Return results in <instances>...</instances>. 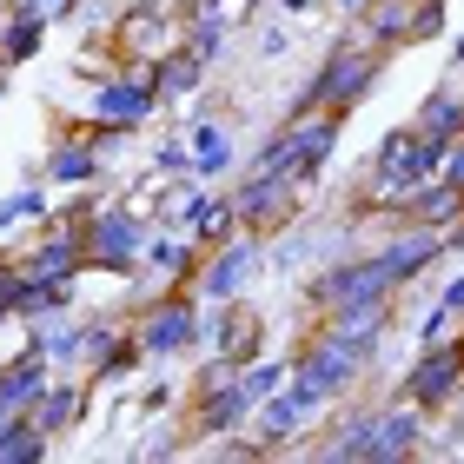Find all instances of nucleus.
Listing matches in <instances>:
<instances>
[{"label":"nucleus","mask_w":464,"mask_h":464,"mask_svg":"<svg viewBox=\"0 0 464 464\" xmlns=\"http://www.w3.org/2000/svg\"><path fill=\"white\" fill-rule=\"evenodd\" d=\"M146 239H153V219H146V206H120V199H107L87 226H80L87 272H107V279H133L140 259H146Z\"/></svg>","instance_id":"3"},{"label":"nucleus","mask_w":464,"mask_h":464,"mask_svg":"<svg viewBox=\"0 0 464 464\" xmlns=\"http://www.w3.org/2000/svg\"><path fill=\"white\" fill-rule=\"evenodd\" d=\"M47 27L53 20H40L27 7H7V20H0V60L7 67H27V60H40V47H47Z\"/></svg>","instance_id":"26"},{"label":"nucleus","mask_w":464,"mask_h":464,"mask_svg":"<svg viewBox=\"0 0 464 464\" xmlns=\"http://www.w3.org/2000/svg\"><path fill=\"white\" fill-rule=\"evenodd\" d=\"M186 146H193V179H206V186H219L232 166H239V133H232L226 120H213V113H199V120H193Z\"/></svg>","instance_id":"19"},{"label":"nucleus","mask_w":464,"mask_h":464,"mask_svg":"<svg viewBox=\"0 0 464 464\" xmlns=\"http://www.w3.org/2000/svg\"><path fill=\"white\" fill-rule=\"evenodd\" d=\"M252 47H259V60H285V53H292V27H279V20H266Z\"/></svg>","instance_id":"37"},{"label":"nucleus","mask_w":464,"mask_h":464,"mask_svg":"<svg viewBox=\"0 0 464 464\" xmlns=\"http://www.w3.org/2000/svg\"><path fill=\"white\" fill-rule=\"evenodd\" d=\"M252 398L246 385H219V392H193V418H186V431H193V445L206 438H226V431H246L252 425Z\"/></svg>","instance_id":"18"},{"label":"nucleus","mask_w":464,"mask_h":464,"mask_svg":"<svg viewBox=\"0 0 464 464\" xmlns=\"http://www.w3.org/2000/svg\"><path fill=\"white\" fill-rule=\"evenodd\" d=\"M146 365H153V358H146V345H140L133 319H126V325L113 332V339H107V352H100L93 365H87V385H93V392H120L126 378H133V372H146Z\"/></svg>","instance_id":"20"},{"label":"nucleus","mask_w":464,"mask_h":464,"mask_svg":"<svg viewBox=\"0 0 464 464\" xmlns=\"http://www.w3.org/2000/svg\"><path fill=\"white\" fill-rule=\"evenodd\" d=\"M153 173H160V179H179V173H193V146H186V140L173 133V140H166L160 153H153Z\"/></svg>","instance_id":"33"},{"label":"nucleus","mask_w":464,"mask_h":464,"mask_svg":"<svg viewBox=\"0 0 464 464\" xmlns=\"http://www.w3.org/2000/svg\"><path fill=\"white\" fill-rule=\"evenodd\" d=\"M47 458H53V438L40 431L27 411L0 425V464H47Z\"/></svg>","instance_id":"27"},{"label":"nucleus","mask_w":464,"mask_h":464,"mask_svg":"<svg viewBox=\"0 0 464 464\" xmlns=\"http://www.w3.org/2000/svg\"><path fill=\"white\" fill-rule=\"evenodd\" d=\"M392 219H418V226H451V219H464V186H451L445 173H438V179H425V186H418V193H411L405 206H398Z\"/></svg>","instance_id":"23"},{"label":"nucleus","mask_w":464,"mask_h":464,"mask_svg":"<svg viewBox=\"0 0 464 464\" xmlns=\"http://www.w3.org/2000/svg\"><path fill=\"white\" fill-rule=\"evenodd\" d=\"M199 352H226V358H259L266 352V319L246 299H213L199 312Z\"/></svg>","instance_id":"11"},{"label":"nucleus","mask_w":464,"mask_h":464,"mask_svg":"<svg viewBox=\"0 0 464 464\" xmlns=\"http://www.w3.org/2000/svg\"><path fill=\"white\" fill-rule=\"evenodd\" d=\"M372 365H378V352H365V345L339 339L332 325H319L299 352H292V378H285V385L325 418V411H339L345 398L365 385V372H372Z\"/></svg>","instance_id":"1"},{"label":"nucleus","mask_w":464,"mask_h":464,"mask_svg":"<svg viewBox=\"0 0 464 464\" xmlns=\"http://www.w3.org/2000/svg\"><path fill=\"white\" fill-rule=\"evenodd\" d=\"M160 113V93H153V67L146 60H126L120 73H107V80H93L87 87V120H107V126H140Z\"/></svg>","instance_id":"9"},{"label":"nucleus","mask_w":464,"mask_h":464,"mask_svg":"<svg viewBox=\"0 0 464 464\" xmlns=\"http://www.w3.org/2000/svg\"><path fill=\"white\" fill-rule=\"evenodd\" d=\"M186 232H193L199 246H219V239H232V232H239L232 193H213V186H206V193H199V206H193V219H186Z\"/></svg>","instance_id":"28"},{"label":"nucleus","mask_w":464,"mask_h":464,"mask_svg":"<svg viewBox=\"0 0 464 464\" xmlns=\"http://www.w3.org/2000/svg\"><path fill=\"white\" fill-rule=\"evenodd\" d=\"M266 272V232H232V239H219V246H206V259H199V279H193V292L206 305L213 299H246L252 292V279Z\"/></svg>","instance_id":"7"},{"label":"nucleus","mask_w":464,"mask_h":464,"mask_svg":"<svg viewBox=\"0 0 464 464\" xmlns=\"http://www.w3.org/2000/svg\"><path fill=\"white\" fill-rule=\"evenodd\" d=\"M392 398L418 405L425 418H445L458 398H464V325L451 332V339H438V345H418V358L398 372Z\"/></svg>","instance_id":"4"},{"label":"nucleus","mask_w":464,"mask_h":464,"mask_svg":"<svg viewBox=\"0 0 464 464\" xmlns=\"http://www.w3.org/2000/svg\"><path fill=\"white\" fill-rule=\"evenodd\" d=\"M173 405H179V385H173V378H153V385L140 392V411H146V418H166Z\"/></svg>","instance_id":"36"},{"label":"nucleus","mask_w":464,"mask_h":464,"mask_svg":"<svg viewBox=\"0 0 464 464\" xmlns=\"http://www.w3.org/2000/svg\"><path fill=\"white\" fill-rule=\"evenodd\" d=\"M438 305H445V312H458V319H464V272H458V279H451L445 292H438Z\"/></svg>","instance_id":"40"},{"label":"nucleus","mask_w":464,"mask_h":464,"mask_svg":"<svg viewBox=\"0 0 464 464\" xmlns=\"http://www.w3.org/2000/svg\"><path fill=\"white\" fill-rule=\"evenodd\" d=\"M411 7H418V0H365L352 20H358V34H365L372 47H392L398 53L411 40Z\"/></svg>","instance_id":"24"},{"label":"nucleus","mask_w":464,"mask_h":464,"mask_svg":"<svg viewBox=\"0 0 464 464\" xmlns=\"http://www.w3.org/2000/svg\"><path fill=\"white\" fill-rule=\"evenodd\" d=\"M7 87H14V80H0V100H7Z\"/></svg>","instance_id":"46"},{"label":"nucleus","mask_w":464,"mask_h":464,"mask_svg":"<svg viewBox=\"0 0 464 464\" xmlns=\"http://www.w3.org/2000/svg\"><path fill=\"white\" fill-rule=\"evenodd\" d=\"M20 279H27V272H20V259H14V252H0V325H7V312H14Z\"/></svg>","instance_id":"38"},{"label":"nucleus","mask_w":464,"mask_h":464,"mask_svg":"<svg viewBox=\"0 0 464 464\" xmlns=\"http://www.w3.org/2000/svg\"><path fill=\"white\" fill-rule=\"evenodd\" d=\"M312 425H325V418L312 411V405H305V398L292 392V385H279V392H266L259 405H252V438H259V445H266V458H279V451H292V445H299V438H305Z\"/></svg>","instance_id":"13"},{"label":"nucleus","mask_w":464,"mask_h":464,"mask_svg":"<svg viewBox=\"0 0 464 464\" xmlns=\"http://www.w3.org/2000/svg\"><path fill=\"white\" fill-rule=\"evenodd\" d=\"M20 332H27V339L53 358V372L87 378V352H93V312L60 305V312H47V319H34V325H20Z\"/></svg>","instance_id":"12"},{"label":"nucleus","mask_w":464,"mask_h":464,"mask_svg":"<svg viewBox=\"0 0 464 464\" xmlns=\"http://www.w3.org/2000/svg\"><path fill=\"white\" fill-rule=\"evenodd\" d=\"M14 259L27 279H87V252H80V232L73 226H53L40 219V232L27 246H14Z\"/></svg>","instance_id":"14"},{"label":"nucleus","mask_w":464,"mask_h":464,"mask_svg":"<svg viewBox=\"0 0 464 464\" xmlns=\"http://www.w3.org/2000/svg\"><path fill=\"white\" fill-rule=\"evenodd\" d=\"M451 67H464V34L451 40Z\"/></svg>","instance_id":"43"},{"label":"nucleus","mask_w":464,"mask_h":464,"mask_svg":"<svg viewBox=\"0 0 464 464\" xmlns=\"http://www.w3.org/2000/svg\"><path fill=\"white\" fill-rule=\"evenodd\" d=\"M325 325L339 332V339H352V345L378 352V345H385V332H398V312H392V299H358V305L325 312Z\"/></svg>","instance_id":"21"},{"label":"nucleus","mask_w":464,"mask_h":464,"mask_svg":"<svg viewBox=\"0 0 464 464\" xmlns=\"http://www.w3.org/2000/svg\"><path fill=\"white\" fill-rule=\"evenodd\" d=\"M53 213V186L47 179H27V186H14L7 199H0V232H14V226H40Z\"/></svg>","instance_id":"29"},{"label":"nucleus","mask_w":464,"mask_h":464,"mask_svg":"<svg viewBox=\"0 0 464 464\" xmlns=\"http://www.w3.org/2000/svg\"><path fill=\"white\" fill-rule=\"evenodd\" d=\"M14 7H27V14H40V20H73L87 0H14Z\"/></svg>","instance_id":"39"},{"label":"nucleus","mask_w":464,"mask_h":464,"mask_svg":"<svg viewBox=\"0 0 464 464\" xmlns=\"http://www.w3.org/2000/svg\"><path fill=\"white\" fill-rule=\"evenodd\" d=\"M87 411H93V385H87V378H67V372H53V378H47V392H40L34 405H27V418L53 438V445L87 425Z\"/></svg>","instance_id":"16"},{"label":"nucleus","mask_w":464,"mask_h":464,"mask_svg":"<svg viewBox=\"0 0 464 464\" xmlns=\"http://www.w3.org/2000/svg\"><path fill=\"white\" fill-rule=\"evenodd\" d=\"M186 40V20H179V0H126V7L113 14V34L107 47L120 60H146L153 67L160 53H173Z\"/></svg>","instance_id":"6"},{"label":"nucleus","mask_w":464,"mask_h":464,"mask_svg":"<svg viewBox=\"0 0 464 464\" xmlns=\"http://www.w3.org/2000/svg\"><path fill=\"white\" fill-rule=\"evenodd\" d=\"M445 252H464V219H451V226H445Z\"/></svg>","instance_id":"42"},{"label":"nucleus","mask_w":464,"mask_h":464,"mask_svg":"<svg viewBox=\"0 0 464 464\" xmlns=\"http://www.w3.org/2000/svg\"><path fill=\"white\" fill-rule=\"evenodd\" d=\"M445 179L464 186V140H451V153H445Z\"/></svg>","instance_id":"41"},{"label":"nucleus","mask_w":464,"mask_h":464,"mask_svg":"<svg viewBox=\"0 0 464 464\" xmlns=\"http://www.w3.org/2000/svg\"><path fill=\"white\" fill-rule=\"evenodd\" d=\"M411 126H418L425 140H445V146H451V140H464V93L438 80V87L425 93V107L411 113Z\"/></svg>","instance_id":"25"},{"label":"nucleus","mask_w":464,"mask_h":464,"mask_svg":"<svg viewBox=\"0 0 464 464\" xmlns=\"http://www.w3.org/2000/svg\"><path fill=\"white\" fill-rule=\"evenodd\" d=\"M431 418L418 411V405H405V398H385L378 405V431H372V458L365 464H398V458H425V431Z\"/></svg>","instance_id":"17"},{"label":"nucleus","mask_w":464,"mask_h":464,"mask_svg":"<svg viewBox=\"0 0 464 464\" xmlns=\"http://www.w3.org/2000/svg\"><path fill=\"white\" fill-rule=\"evenodd\" d=\"M285 378H292V358H272V352H259V358H246L239 385H246L252 398H266V392H279Z\"/></svg>","instance_id":"30"},{"label":"nucleus","mask_w":464,"mask_h":464,"mask_svg":"<svg viewBox=\"0 0 464 464\" xmlns=\"http://www.w3.org/2000/svg\"><path fill=\"white\" fill-rule=\"evenodd\" d=\"M113 166L93 153V140H87V126H73V133H60L47 146V160H40V179L53 186V193H73V186H107Z\"/></svg>","instance_id":"15"},{"label":"nucleus","mask_w":464,"mask_h":464,"mask_svg":"<svg viewBox=\"0 0 464 464\" xmlns=\"http://www.w3.org/2000/svg\"><path fill=\"white\" fill-rule=\"evenodd\" d=\"M464 319H458V312H445V305H431L425 312V319H418V345H438V339H451V332H458Z\"/></svg>","instance_id":"35"},{"label":"nucleus","mask_w":464,"mask_h":464,"mask_svg":"<svg viewBox=\"0 0 464 464\" xmlns=\"http://www.w3.org/2000/svg\"><path fill=\"white\" fill-rule=\"evenodd\" d=\"M372 252H378V266L392 272L398 292L418 285L438 259H451V252H445V226H418V219H392V232H385Z\"/></svg>","instance_id":"10"},{"label":"nucleus","mask_w":464,"mask_h":464,"mask_svg":"<svg viewBox=\"0 0 464 464\" xmlns=\"http://www.w3.org/2000/svg\"><path fill=\"white\" fill-rule=\"evenodd\" d=\"M445 34V0H418L411 7V40L405 47H425V40H438Z\"/></svg>","instance_id":"32"},{"label":"nucleus","mask_w":464,"mask_h":464,"mask_svg":"<svg viewBox=\"0 0 464 464\" xmlns=\"http://www.w3.org/2000/svg\"><path fill=\"white\" fill-rule=\"evenodd\" d=\"M199 312H206V299H199L193 285L153 292V299L133 312V332H140L146 358H153V365H173V358L199 352Z\"/></svg>","instance_id":"5"},{"label":"nucleus","mask_w":464,"mask_h":464,"mask_svg":"<svg viewBox=\"0 0 464 464\" xmlns=\"http://www.w3.org/2000/svg\"><path fill=\"white\" fill-rule=\"evenodd\" d=\"M179 451H193V431H186V425H173V431H153V438L140 445V458H179Z\"/></svg>","instance_id":"34"},{"label":"nucleus","mask_w":464,"mask_h":464,"mask_svg":"<svg viewBox=\"0 0 464 464\" xmlns=\"http://www.w3.org/2000/svg\"><path fill=\"white\" fill-rule=\"evenodd\" d=\"M206 73H213V67H206V60L186 47V40H179L173 53H160V60H153V93H160V107H179V100H193V93L206 87Z\"/></svg>","instance_id":"22"},{"label":"nucleus","mask_w":464,"mask_h":464,"mask_svg":"<svg viewBox=\"0 0 464 464\" xmlns=\"http://www.w3.org/2000/svg\"><path fill=\"white\" fill-rule=\"evenodd\" d=\"M392 67V47H372V40H332L325 60L305 73V87L292 93L285 113H312V107H339V113H358L372 100V87L385 80Z\"/></svg>","instance_id":"2"},{"label":"nucleus","mask_w":464,"mask_h":464,"mask_svg":"<svg viewBox=\"0 0 464 464\" xmlns=\"http://www.w3.org/2000/svg\"><path fill=\"white\" fill-rule=\"evenodd\" d=\"M239 358H226V352H206L199 358V372H193V392H219V385H239Z\"/></svg>","instance_id":"31"},{"label":"nucleus","mask_w":464,"mask_h":464,"mask_svg":"<svg viewBox=\"0 0 464 464\" xmlns=\"http://www.w3.org/2000/svg\"><path fill=\"white\" fill-rule=\"evenodd\" d=\"M299 199H305V186L285 179V173H252V166H239V179H232V213H239L246 232H266V239L299 219Z\"/></svg>","instance_id":"8"},{"label":"nucleus","mask_w":464,"mask_h":464,"mask_svg":"<svg viewBox=\"0 0 464 464\" xmlns=\"http://www.w3.org/2000/svg\"><path fill=\"white\" fill-rule=\"evenodd\" d=\"M0 7H14V0H0Z\"/></svg>","instance_id":"47"},{"label":"nucleus","mask_w":464,"mask_h":464,"mask_svg":"<svg viewBox=\"0 0 464 464\" xmlns=\"http://www.w3.org/2000/svg\"><path fill=\"white\" fill-rule=\"evenodd\" d=\"M0 80H14V67H7V60H0Z\"/></svg>","instance_id":"45"},{"label":"nucleus","mask_w":464,"mask_h":464,"mask_svg":"<svg viewBox=\"0 0 464 464\" xmlns=\"http://www.w3.org/2000/svg\"><path fill=\"white\" fill-rule=\"evenodd\" d=\"M332 7H339V14H358V7H365V0H332Z\"/></svg>","instance_id":"44"}]
</instances>
